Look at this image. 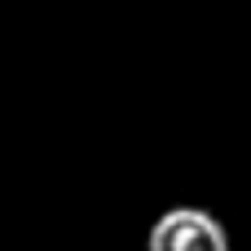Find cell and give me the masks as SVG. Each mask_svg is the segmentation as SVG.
Masks as SVG:
<instances>
[{
  "instance_id": "6da1fadb",
  "label": "cell",
  "mask_w": 251,
  "mask_h": 251,
  "mask_svg": "<svg viewBox=\"0 0 251 251\" xmlns=\"http://www.w3.org/2000/svg\"><path fill=\"white\" fill-rule=\"evenodd\" d=\"M146 251H229V234L207 207H168L150 225Z\"/></svg>"
}]
</instances>
